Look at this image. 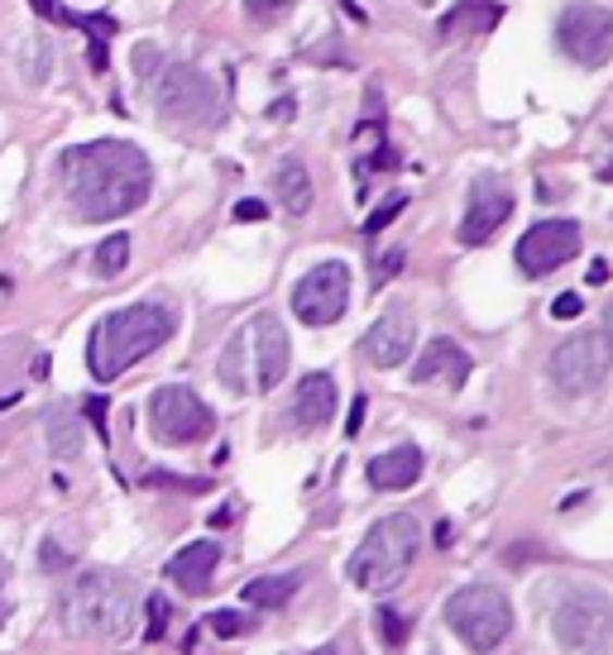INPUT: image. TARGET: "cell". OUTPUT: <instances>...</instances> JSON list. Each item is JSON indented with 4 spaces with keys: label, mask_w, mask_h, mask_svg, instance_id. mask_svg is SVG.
I'll return each mask as SVG.
<instances>
[{
    "label": "cell",
    "mask_w": 613,
    "mask_h": 655,
    "mask_svg": "<svg viewBox=\"0 0 613 655\" xmlns=\"http://www.w3.org/2000/svg\"><path fill=\"white\" fill-rule=\"evenodd\" d=\"M58 187L77 221H120V215L139 211L154 191L149 153L130 139H91L72 144L58 159Z\"/></svg>",
    "instance_id": "cell-1"
},
{
    "label": "cell",
    "mask_w": 613,
    "mask_h": 655,
    "mask_svg": "<svg viewBox=\"0 0 613 655\" xmlns=\"http://www.w3.org/2000/svg\"><path fill=\"white\" fill-rule=\"evenodd\" d=\"M177 331V317L163 301H135L120 307L111 317H101L91 325L87 339V369L96 383H115L125 369H135L139 359H149L154 349H163Z\"/></svg>",
    "instance_id": "cell-2"
},
{
    "label": "cell",
    "mask_w": 613,
    "mask_h": 655,
    "mask_svg": "<svg viewBox=\"0 0 613 655\" xmlns=\"http://www.w3.org/2000/svg\"><path fill=\"white\" fill-rule=\"evenodd\" d=\"M58 622L68 637H96L111 641L125 637L135 622V584L120 569H82L68 579V589L58 593Z\"/></svg>",
    "instance_id": "cell-3"
},
{
    "label": "cell",
    "mask_w": 613,
    "mask_h": 655,
    "mask_svg": "<svg viewBox=\"0 0 613 655\" xmlns=\"http://www.w3.org/2000/svg\"><path fill=\"white\" fill-rule=\"evenodd\" d=\"M287 359H293V345H287L283 321L273 311H259L221 349V383L231 393H273L287 379Z\"/></svg>",
    "instance_id": "cell-4"
},
{
    "label": "cell",
    "mask_w": 613,
    "mask_h": 655,
    "mask_svg": "<svg viewBox=\"0 0 613 655\" xmlns=\"http://www.w3.org/2000/svg\"><path fill=\"white\" fill-rule=\"evenodd\" d=\"M417 551H422V521L413 512H389L365 531V541L355 545L345 574H351V584L365 589V593H389V589L403 584V574L413 569Z\"/></svg>",
    "instance_id": "cell-5"
},
{
    "label": "cell",
    "mask_w": 613,
    "mask_h": 655,
    "mask_svg": "<svg viewBox=\"0 0 613 655\" xmlns=\"http://www.w3.org/2000/svg\"><path fill=\"white\" fill-rule=\"evenodd\" d=\"M551 637L561 655H609L613 651V593L594 584H575L556 598Z\"/></svg>",
    "instance_id": "cell-6"
},
{
    "label": "cell",
    "mask_w": 613,
    "mask_h": 655,
    "mask_svg": "<svg viewBox=\"0 0 613 655\" xmlns=\"http://www.w3.org/2000/svg\"><path fill=\"white\" fill-rule=\"evenodd\" d=\"M149 91H154V111H159L163 120H173V125L207 129L225 115L221 87L192 63H163V72L149 82Z\"/></svg>",
    "instance_id": "cell-7"
},
{
    "label": "cell",
    "mask_w": 613,
    "mask_h": 655,
    "mask_svg": "<svg viewBox=\"0 0 613 655\" xmlns=\"http://www.w3.org/2000/svg\"><path fill=\"white\" fill-rule=\"evenodd\" d=\"M446 627L465 641L475 655L499 651L513 632V603L508 593L489 589V584H465L446 598Z\"/></svg>",
    "instance_id": "cell-8"
},
{
    "label": "cell",
    "mask_w": 613,
    "mask_h": 655,
    "mask_svg": "<svg viewBox=\"0 0 613 655\" xmlns=\"http://www.w3.org/2000/svg\"><path fill=\"white\" fill-rule=\"evenodd\" d=\"M149 431L159 445H197L216 431V411L192 387L168 383L149 397Z\"/></svg>",
    "instance_id": "cell-9"
},
{
    "label": "cell",
    "mask_w": 613,
    "mask_h": 655,
    "mask_svg": "<svg viewBox=\"0 0 613 655\" xmlns=\"http://www.w3.org/2000/svg\"><path fill=\"white\" fill-rule=\"evenodd\" d=\"M556 48L575 67H604L613 58V10L575 0L556 15Z\"/></svg>",
    "instance_id": "cell-10"
},
{
    "label": "cell",
    "mask_w": 613,
    "mask_h": 655,
    "mask_svg": "<svg viewBox=\"0 0 613 655\" xmlns=\"http://www.w3.org/2000/svg\"><path fill=\"white\" fill-rule=\"evenodd\" d=\"M609 363H613L609 339L599 331H580L556 345V355H551V383H556L561 397H585L604 383Z\"/></svg>",
    "instance_id": "cell-11"
},
{
    "label": "cell",
    "mask_w": 613,
    "mask_h": 655,
    "mask_svg": "<svg viewBox=\"0 0 613 655\" xmlns=\"http://www.w3.org/2000/svg\"><path fill=\"white\" fill-rule=\"evenodd\" d=\"M351 307V263L327 259L307 269L293 287V317L303 325H335Z\"/></svg>",
    "instance_id": "cell-12"
},
{
    "label": "cell",
    "mask_w": 613,
    "mask_h": 655,
    "mask_svg": "<svg viewBox=\"0 0 613 655\" xmlns=\"http://www.w3.org/2000/svg\"><path fill=\"white\" fill-rule=\"evenodd\" d=\"M513 215V187L494 173H479L470 182V201H465V215H461V245H489L499 235V225Z\"/></svg>",
    "instance_id": "cell-13"
},
{
    "label": "cell",
    "mask_w": 613,
    "mask_h": 655,
    "mask_svg": "<svg viewBox=\"0 0 613 655\" xmlns=\"http://www.w3.org/2000/svg\"><path fill=\"white\" fill-rule=\"evenodd\" d=\"M580 254V225L575 221H537L518 239V269L527 277H547Z\"/></svg>",
    "instance_id": "cell-14"
},
{
    "label": "cell",
    "mask_w": 613,
    "mask_h": 655,
    "mask_svg": "<svg viewBox=\"0 0 613 655\" xmlns=\"http://www.w3.org/2000/svg\"><path fill=\"white\" fill-rule=\"evenodd\" d=\"M413 349H417L413 307L393 301V307L365 331V355H369V363H379V369H399V363L413 359Z\"/></svg>",
    "instance_id": "cell-15"
},
{
    "label": "cell",
    "mask_w": 613,
    "mask_h": 655,
    "mask_svg": "<svg viewBox=\"0 0 613 655\" xmlns=\"http://www.w3.org/2000/svg\"><path fill=\"white\" fill-rule=\"evenodd\" d=\"M470 373H475L470 349L455 345V339H446V335L427 339L422 355H417V363H413V383L417 387H455V393H461Z\"/></svg>",
    "instance_id": "cell-16"
},
{
    "label": "cell",
    "mask_w": 613,
    "mask_h": 655,
    "mask_svg": "<svg viewBox=\"0 0 613 655\" xmlns=\"http://www.w3.org/2000/svg\"><path fill=\"white\" fill-rule=\"evenodd\" d=\"M335 403H341V397H335L331 373H307V379L297 383V393H293V427L307 431V435L327 431L335 421Z\"/></svg>",
    "instance_id": "cell-17"
},
{
    "label": "cell",
    "mask_w": 613,
    "mask_h": 655,
    "mask_svg": "<svg viewBox=\"0 0 613 655\" xmlns=\"http://www.w3.org/2000/svg\"><path fill=\"white\" fill-rule=\"evenodd\" d=\"M216 565H221V545H216V541H192V545H183V551L173 555V560H168V579L197 598V593L211 589Z\"/></svg>",
    "instance_id": "cell-18"
},
{
    "label": "cell",
    "mask_w": 613,
    "mask_h": 655,
    "mask_svg": "<svg viewBox=\"0 0 613 655\" xmlns=\"http://www.w3.org/2000/svg\"><path fill=\"white\" fill-rule=\"evenodd\" d=\"M422 469H427V459L417 445H393V450L369 459V483L383 493H399V489H413V483L422 479Z\"/></svg>",
    "instance_id": "cell-19"
},
{
    "label": "cell",
    "mask_w": 613,
    "mask_h": 655,
    "mask_svg": "<svg viewBox=\"0 0 613 655\" xmlns=\"http://www.w3.org/2000/svg\"><path fill=\"white\" fill-rule=\"evenodd\" d=\"M297 589H303V574H297V569H287V574L249 579L240 598H245L249 608H269V613H279V608H287V603L297 598Z\"/></svg>",
    "instance_id": "cell-20"
},
{
    "label": "cell",
    "mask_w": 613,
    "mask_h": 655,
    "mask_svg": "<svg viewBox=\"0 0 613 655\" xmlns=\"http://www.w3.org/2000/svg\"><path fill=\"white\" fill-rule=\"evenodd\" d=\"M499 20H503L499 0H461L455 15L441 20V34H446V39H451V34H489Z\"/></svg>",
    "instance_id": "cell-21"
},
{
    "label": "cell",
    "mask_w": 613,
    "mask_h": 655,
    "mask_svg": "<svg viewBox=\"0 0 613 655\" xmlns=\"http://www.w3.org/2000/svg\"><path fill=\"white\" fill-rule=\"evenodd\" d=\"M273 191H279L287 215H307L311 211V177H307V168L297 159L279 163V173H273Z\"/></svg>",
    "instance_id": "cell-22"
},
{
    "label": "cell",
    "mask_w": 613,
    "mask_h": 655,
    "mask_svg": "<svg viewBox=\"0 0 613 655\" xmlns=\"http://www.w3.org/2000/svg\"><path fill=\"white\" fill-rule=\"evenodd\" d=\"M44 431H48V450H53L58 459H77V455H82V421L72 417L68 407H53V411H48Z\"/></svg>",
    "instance_id": "cell-23"
},
{
    "label": "cell",
    "mask_w": 613,
    "mask_h": 655,
    "mask_svg": "<svg viewBox=\"0 0 613 655\" xmlns=\"http://www.w3.org/2000/svg\"><path fill=\"white\" fill-rule=\"evenodd\" d=\"M125 263H130V235H106L101 245H96V254H91V273L96 277H120L125 273Z\"/></svg>",
    "instance_id": "cell-24"
},
{
    "label": "cell",
    "mask_w": 613,
    "mask_h": 655,
    "mask_svg": "<svg viewBox=\"0 0 613 655\" xmlns=\"http://www.w3.org/2000/svg\"><path fill=\"white\" fill-rule=\"evenodd\" d=\"M72 565H77V545H68L58 536H44V545H39V569H44V574H68Z\"/></svg>",
    "instance_id": "cell-25"
},
{
    "label": "cell",
    "mask_w": 613,
    "mask_h": 655,
    "mask_svg": "<svg viewBox=\"0 0 613 655\" xmlns=\"http://www.w3.org/2000/svg\"><path fill=\"white\" fill-rule=\"evenodd\" d=\"M24 58H29V63H24V82H29V87H44V82H48V63H53V48H48V39H29Z\"/></svg>",
    "instance_id": "cell-26"
},
{
    "label": "cell",
    "mask_w": 613,
    "mask_h": 655,
    "mask_svg": "<svg viewBox=\"0 0 613 655\" xmlns=\"http://www.w3.org/2000/svg\"><path fill=\"white\" fill-rule=\"evenodd\" d=\"M379 637H383V646H403L407 641V617L399 608H379Z\"/></svg>",
    "instance_id": "cell-27"
},
{
    "label": "cell",
    "mask_w": 613,
    "mask_h": 655,
    "mask_svg": "<svg viewBox=\"0 0 613 655\" xmlns=\"http://www.w3.org/2000/svg\"><path fill=\"white\" fill-rule=\"evenodd\" d=\"M403 211H407V197L399 191V197H389L383 206H375V211H369V221H365V235H379V230H383V225H393V221H399Z\"/></svg>",
    "instance_id": "cell-28"
},
{
    "label": "cell",
    "mask_w": 613,
    "mask_h": 655,
    "mask_svg": "<svg viewBox=\"0 0 613 655\" xmlns=\"http://www.w3.org/2000/svg\"><path fill=\"white\" fill-rule=\"evenodd\" d=\"M159 72H163V53H159L154 44H139V48H135V77H139V82H154Z\"/></svg>",
    "instance_id": "cell-29"
},
{
    "label": "cell",
    "mask_w": 613,
    "mask_h": 655,
    "mask_svg": "<svg viewBox=\"0 0 613 655\" xmlns=\"http://www.w3.org/2000/svg\"><path fill=\"white\" fill-rule=\"evenodd\" d=\"M144 608H149V627H144V641H163V632H168V598H159V593H154Z\"/></svg>",
    "instance_id": "cell-30"
},
{
    "label": "cell",
    "mask_w": 613,
    "mask_h": 655,
    "mask_svg": "<svg viewBox=\"0 0 613 655\" xmlns=\"http://www.w3.org/2000/svg\"><path fill=\"white\" fill-rule=\"evenodd\" d=\"M211 632L216 637H240V632H249V617L245 613H211Z\"/></svg>",
    "instance_id": "cell-31"
},
{
    "label": "cell",
    "mask_w": 613,
    "mask_h": 655,
    "mask_svg": "<svg viewBox=\"0 0 613 655\" xmlns=\"http://www.w3.org/2000/svg\"><path fill=\"white\" fill-rule=\"evenodd\" d=\"M68 24H82V29H87L91 39H101V44L115 34V20L111 15H68Z\"/></svg>",
    "instance_id": "cell-32"
},
{
    "label": "cell",
    "mask_w": 613,
    "mask_h": 655,
    "mask_svg": "<svg viewBox=\"0 0 613 655\" xmlns=\"http://www.w3.org/2000/svg\"><path fill=\"white\" fill-rule=\"evenodd\" d=\"M580 311H585V297L580 293H561L556 301H551V317H556V321H575Z\"/></svg>",
    "instance_id": "cell-33"
},
{
    "label": "cell",
    "mask_w": 613,
    "mask_h": 655,
    "mask_svg": "<svg viewBox=\"0 0 613 655\" xmlns=\"http://www.w3.org/2000/svg\"><path fill=\"white\" fill-rule=\"evenodd\" d=\"M149 489H192V493H201V489H207V479H177V474H149Z\"/></svg>",
    "instance_id": "cell-34"
},
{
    "label": "cell",
    "mask_w": 613,
    "mask_h": 655,
    "mask_svg": "<svg viewBox=\"0 0 613 655\" xmlns=\"http://www.w3.org/2000/svg\"><path fill=\"white\" fill-rule=\"evenodd\" d=\"M399 269H403V249H393L389 259H379V263H375V287L393 283V277H399Z\"/></svg>",
    "instance_id": "cell-35"
},
{
    "label": "cell",
    "mask_w": 613,
    "mask_h": 655,
    "mask_svg": "<svg viewBox=\"0 0 613 655\" xmlns=\"http://www.w3.org/2000/svg\"><path fill=\"white\" fill-rule=\"evenodd\" d=\"M245 5H249V15H255V20H283V10H287V0H245Z\"/></svg>",
    "instance_id": "cell-36"
},
{
    "label": "cell",
    "mask_w": 613,
    "mask_h": 655,
    "mask_svg": "<svg viewBox=\"0 0 613 655\" xmlns=\"http://www.w3.org/2000/svg\"><path fill=\"white\" fill-rule=\"evenodd\" d=\"M82 411H87V421L96 427V435L106 441V411H111V403H106V397H87V407H82Z\"/></svg>",
    "instance_id": "cell-37"
},
{
    "label": "cell",
    "mask_w": 613,
    "mask_h": 655,
    "mask_svg": "<svg viewBox=\"0 0 613 655\" xmlns=\"http://www.w3.org/2000/svg\"><path fill=\"white\" fill-rule=\"evenodd\" d=\"M263 215H269V201H259V197L235 201V221H263Z\"/></svg>",
    "instance_id": "cell-38"
},
{
    "label": "cell",
    "mask_w": 613,
    "mask_h": 655,
    "mask_svg": "<svg viewBox=\"0 0 613 655\" xmlns=\"http://www.w3.org/2000/svg\"><path fill=\"white\" fill-rule=\"evenodd\" d=\"M365 397H355V403H351V417H345V435H359V427H365Z\"/></svg>",
    "instance_id": "cell-39"
},
{
    "label": "cell",
    "mask_w": 613,
    "mask_h": 655,
    "mask_svg": "<svg viewBox=\"0 0 613 655\" xmlns=\"http://www.w3.org/2000/svg\"><path fill=\"white\" fill-rule=\"evenodd\" d=\"M87 63H91V72H106V63H111V53H106V44H101V39H91V44H87Z\"/></svg>",
    "instance_id": "cell-40"
},
{
    "label": "cell",
    "mask_w": 613,
    "mask_h": 655,
    "mask_svg": "<svg viewBox=\"0 0 613 655\" xmlns=\"http://www.w3.org/2000/svg\"><path fill=\"white\" fill-rule=\"evenodd\" d=\"M29 5H34V10H39V15H44V20H63V24H68V10H63V5H58V0H29Z\"/></svg>",
    "instance_id": "cell-41"
},
{
    "label": "cell",
    "mask_w": 613,
    "mask_h": 655,
    "mask_svg": "<svg viewBox=\"0 0 613 655\" xmlns=\"http://www.w3.org/2000/svg\"><path fill=\"white\" fill-rule=\"evenodd\" d=\"M293 111H297L293 96H283V101H273V106H269V120H293Z\"/></svg>",
    "instance_id": "cell-42"
},
{
    "label": "cell",
    "mask_w": 613,
    "mask_h": 655,
    "mask_svg": "<svg viewBox=\"0 0 613 655\" xmlns=\"http://www.w3.org/2000/svg\"><path fill=\"white\" fill-rule=\"evenodd\" d=\"M590 283H594V287H604V283H609V263H604V259H594V263H590Z\"/></svg>",
    "instance_id": "cell-43"
},
{
    "label": "cell",
    "mask_w": 613,
    "mask_h": 655,
    "mask_svg": "<svg viewBox=\"0 0 613 655\" xmlns=\"http://www.w3.org/2000/svg\"><path fill=\"white\" fill-rule=\"evenodd\" d=\"M604 339H609V349H613V307L604 311Z\"/></svg>",
    "instance_id": "cell-44"
},
{
    "label": "cell",
    "mask_w": 613,
    "mask_h": 655,
    "mask_svg": "<svg viewBox=\"0 0 613 655\" xmlns=\"http://www.w3.org/2000/svg\"><path fill=\"white\" fill-rule=\"evenodd\" d=\"M5 579H10V560H5V555H0V584H5Z\"/></svg>",
    "instance_id": "cell-45"
},
{
    "label": "cell",
    "mask_w": 613,
    "mask_h": 655,
    "mask_svg": "<svg viewBox=\"0 0 613 655\" xmlns=\"http://www.w3.org/2000/svg\"><path fill=\"white\" fill-rule=\"evenodd\" d=\"M5 617H10V603H5V598H0V627H5Z\"/></svg>",
    "instance_id": "cell-46"
},
{
    "label": "cell",
    "mask_w": 613,
    "mask_h": 655,
    "mask_svg": "<svg viewBox=\"0 0 613 655\" xmlns=\"http://www.w3.org/2000/svg\"><path fill=\"white\" fill-rule=\"evenodd\" d=\"M599 177H604V182H613V163H609V168H599Z\"/></svg>",
    "instance_id": "cell-47"
},
{
    "label": "cell",
    "mask_w": 613,
    "mask_h": 655,
    "mask_svg": "<svg viewBox=\"0 0 613 655\" xmlns=\"http://www.w3.org/2000/svg\"><path fill=\"white\" fill-rule=\"evenodd\" d=\"M317 655H331V651H317Z\"/></svg>",
    "instance_id": "cell-48"
}]
</instances>
